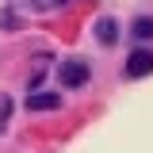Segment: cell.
<instances>
[{
    "instance_id": "1",
    "label": "cell",
    "mask_w": 153,
    "mask_h": 153,
    "mask_svg": "<svg viewBox=\"0 0 153 153\" xmlns=\"http://www.w3.org/2000/svg\"><path fill=\"white\" fill-rule=\"evenodd\" d=\"M88 65L80 61V57H69V61H61L57 65V80H61V88H80V84H88Z\"/></svg>"
},
{
    "instance_id": "2",
    "label": "cell",
    "mask_w": 153,
    "mask_h": 153,
    "mask_svg": "<svg viewBox=\"0 0 153 153\" xmlns=\"http://www.w3.org/2000/svg\"><path fill=\"white\" fill-rule=\"evenodd\" d=\"M153 73V50H134L126 57V76H146Z\"/></svg>"
},
{
    "instance_id": "3",
    "label": "cell",
    "mask_w": 153,
    "mask_h": 153,
    "mask_svg": "<svg viewBox=\"0 0 153 153\" xmlns=\"http://www.w3.org/2000/svg\"><path fill=\"white\" fill-rule=\"evenodd\" d=\"M27 107H31V111H57V107H61V96L57 92H31L27 96Z\"/></svg>"
},
{
    "instance_id": "4",
    "label": "cell",
    "mask_w": 153,
    "mask_h": 153,
    "mask_svg": "<svg viewBox=\"0 0 153 153\" xmlns=\"http://www.w3.org/2000/svg\"><path fill=\"white\" fill-rule=\"evenodd\" d=\"M96 38H100L103 46H115V42H119V23H115L111 16L100 19V23H96Z\"/></svg>"
},
{
    "instance_id": "5",
    "label": "cell",
    "mask_w": 153,
    "mask_h": 153,
    "mask_svg": "<svg viewBox=\"0 0 153 153\" xmlns=\"http://www.w3.org/2000/svg\"><path fill=\"white\" fill-rule=\"evenodd\" d=\"M134 38H153V16H138L134 19Z\"/></svg>"
},
{
    "instance_id": "6",
    "label": "cell",
    "mask_w": 153,
    "mask_h": 153,
    "mask_svg": "<svg viewBox=\"0 0 153 153\" xmlns=\"http://www.w3.org/2000/svg\"><path fill=\"white\" fill-rule=\"evenodd\" d=\"M31 4H35L38 12H54V8H61V4H65V0H31Z\"/></svg>"
}]
</instances>
